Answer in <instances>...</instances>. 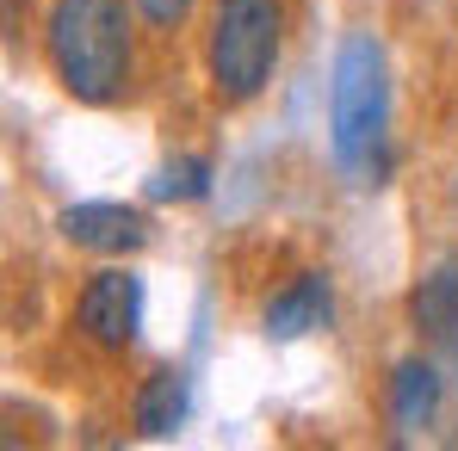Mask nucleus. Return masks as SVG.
Listing matches in <instances>:
<instances>
[{
	"instance_id": "obj_7",
	"label": "nucleus",
	"mask_w": 458,
	"mask_h": 451,
	"mask_svg": "<svg viewBox=\"0 0 458 451\" xmlns=\"http://www.w3.org/2000/svg\"><path fill=\"white\" fill-rule=\"evenodd\" d=\"M186 408H192V383H186V372H149L143 389H137L131 421H137L143 439H167V433L186 421Z\"/></svg>"
},
{
	"instance_id": "obj_5",
	"label": "nucleus",
	"mask_w": 458,
	"mask_h": 451,
	"mask_svg": "<svg viewBox=\"0 0 458 451\" xmlns=\"http://www.w3.org/2000/svg\"><path fill=\"white\" fill-rule=\"evenodd\" d=\"M63 241H75L87 254H137L143 241H149V223H143V211H131V205H118V198H87V205H69L63 217Z\"/></svg>"
},
{
	"instance_id": "obj_10",
	"label": "nucleus",
	"mask_w": 458,
	"mask_h": 451,
	"mask_svg": "<svg viewBox=\"0 0 458 451\" xmlns=\"http://www.w3.org/2000/svg\"><path fill=\"white\" fill-rule=\"evenodd\" d=\"M205 192H211V161H205V155H180V161H167L149 180L155 205H192V198H205Z\"/></svg>"
},
{
	"instance_id": "obj_1",
	"label": "nucleus",
	"mask_w": 458,
	"mask_h": 451,
	"mask_svg": "<svg viewBox=\"0 0 458 451\" xmlns=\"http://www.w3.org/2000/svg\"><path fill=\"white\" fill-rule=\"evenodd\" d=\"M44 50L63 93L81 105H112L131 80V13L124 0H50Z\"/></svg>"
},
{
	"instance_id": "obj_8",
	"label": "nucleus",
	"mask_w": 458,
	"mask_h": 451,
	"mask_svg": "<svg viewBox=\"0 0 458 451\" xmlns=\"http://www.w3.org/2000/svg\"><path fill=\"white\" fill-rule=\"evenodd\" d=\"M434 408H440V372L421 365V359H403L396 377H390V414H396V427L421 433L434 421Z\"/></svg>"
},
{
	"instance_id": "obj_9",
	"label": "nucleus",
	"mask_w": 458,
	"mask_h": 451,
	"mask_svg": "<svg viewBox=\"0 0 458 451\" xmlns=\"http://www.w3.org/2000/svg\"><path fill=\"white\" fill-rule=\"evenodd\" d=\"M409 322H415L421 334H453V328H458V260H446L434 279L415 285V297H409Z\"/></svg>"
},
{
	"instance_id": "obj_6",
	"label": "nucleus",
	"mask_w": 458,
	"mask_h": 451,
	"mask_svg": "<svg viewBox=\"0 0 458 451\" xmlns=\"http://www.w3.org/2000/svg\"><path fill=\"white\" fill-rule=\"evenodd\" d=\"M328 309H335V297H328V272H304V279H292L279 297H267L260 328H267L273 340H298V334H316V328L328 322Z\"/></svg>"
},
{
	"instance_id": "obj_11",
	"label": "nucleus",
	"mask_w": 458,
	"mask_h": 451,
	"mask_svg": "<svg viewBox=\"0 0 458 451\" xmlns=\"http://www.w3.org/2000/svg\"><path fill=\"white\" fill-rule=\"evenodd\" d=\"M137 13L149 19L155 31H174V25H180V19L192 13V0H137Z\"/></svg>"
},
{
	"instance_id": "obj_2",
	"label": "nucleus",
	"mask_w": 458,
	"mask_h": 451,
	"mask_svg": "<svg viewBox=\"0 0 458 451\" xmlns=\"http://www.w3.org/2000/svg\"><path fill=\"white\" fill-rule=\"evenodd\" d=\"M384 124H390V69L372 31H353L328 80V143L341 173H384Z\"/></svg>"
},
{
	"instance_id": "obj_4",
	"label": "nucleus",
	"mask_w": 458,
	"mask_h": 451,
	"mask_svg": "<svg viewBox=\"0 0 458 451\" xmlns=\"http://www.w3.org/2000/svg\"><path fill=\"white\" fill-rule=\"evenodd\" d=\"M137 322H143V279H137V272L106 266V272L87 279V291H81V303H75V328L93 347L124 353V347L137 340Z\"/></svg>"
},
{
	"instance_id": "obj_3",
	"label": "nucleus",
	"mask_w": 458,
	"mask_h": 451,
	"mask_svg": "<svg viewBox=\"0 0 458 451\" xmlns=\"http://www.w3.org/2000/svg\"><path fill=\"white\" fill-rule=\"evenodd\" d=\"M279 31H285L279 0H217L211 38H205V69L229 105H248L254 93H267L273 63H279Z\"/></svg>"
}]
</instances>
